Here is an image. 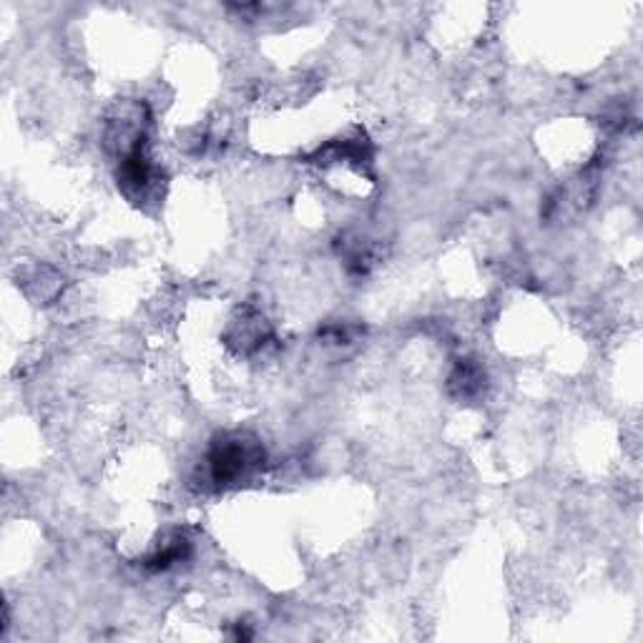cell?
<instances>
[{"label": "cell", "mask_w": 643, "mask_h": 643, "mask_svg": "<svg viewBox=\"0 0 643 643\" xmlns=\"http://www.w3.org/2000/svg\"><path fill=\"white\" fill-rule=\"evenodd\" d=\"M450 392L460 400H470L478 397L485 387V372L480 370V365H475L473 360H460L455 365L453 375H450Z\"/></svg>", "instance_id": "3"}, {"label": "cell", "mask_w": 643, "mask_h": 643, "mask_svg": "<svg viewBox=\"0 0 643 643\" xmlns=\"http://www.w3.org/2000/svg\"><path fill=\"white\" fill-rule=\"evenodd\" d=\"M264 463V448L249 435H222L206 455V473L217 488H232L252 478Z\"/></svg>", "instance_id": "1"}, {"label": "cell", "mask_w": 643, "mask_h": 643, "mask_svg": "<svg viewBox=\"0 0 643 643\" xmlns=\"http://www.w3.org/2000/svg\"><path fill=\"white\" fill-rule=\"evenodd\" d=\"M229 335H232V342L242 352H257L267 345L272 332H269L267 319L262 314L254 312V309H247V312H242V317L234 319Z\"/></svg>", "instance_id": "2"}]
</instances>
